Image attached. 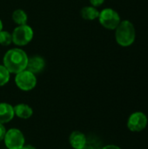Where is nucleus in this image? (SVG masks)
I'll return each instance as SVG.
<instances>
[{"label": "nucleus", "mask_w": 148, "mask_h": 149, "mask_svg": "<svg viewBox=\"0 0 148 149\" xmlns=\"http://www.w3.org/2000/svg\"><path fill=\"white\" fill-rule=\"evenodd\" d=\"M104 2H105V0H90V3H91L92 5L94 6V7L100 6Z\"/></svg>", "instance_id": "f3484780"}, {"label": "nucleus", "mask_w": 148, "mask_h": 149, "mask_svg": "<svg viewBox=\"0 0 148 149\" xmlns=\"http://www.w3.org/2000/svg\"><path fill=\"white\" fill-rule=\"evenodd\" d=\"M101 149H121L120 147L115 146V145H106L105 147H103Z\"/></svg>", "instance_id": "a211bd4d"}, {"label": "nucleus", "mask_w": 148, "mask_h": 149, "mask_svg": "<svg viewBox=\"0 0 148 149\" xmlns=\"http://www.w3.org/2000/svg\"><path fill=\"white\" fill-rule=\"evenodd\" d=\"M147 117L142 112L132 113L127 120V127L132 132H141L147 126Z\"/></svg>", "instance_id": "0eeeda50"}, {"label": "nucleus", "mask_w": 148, "mask_h": 149, "mask_svg": "<svg viewBox=\"0 0 148 149\" xmlns=\"http://www.w3.org/2000/svg\"><path fill=\"white\" fill-rule=\"evenodd\" d=\"M13 108L15 115L23 120H27L31 118L33 114L32 108L26 104H17L15 107H13Z\"/></svg>", "instance_id": "9b49d317"}, {"label": "nucleus", "mask_w": 148, "mask_h": 149, "mask_svg": "<svg viewBox=\"0 0 148 149\" xmlns=\"http://www.w3.org/2000/svg\"><path fill=\"white\" fill-rule=\"evenodd\" d=\"M15 116L14 108L10 104L2 102L0 103V123L6 124L13 120Z\"/></svg>", "instance_id": "9d476101"}, {"label": "nucleus", "mask_w": 148, "mask_h": 149, "mask_svg": "<svg viewBox=\"0 0 148 149\" xmlns=\"http://www.w3.org/2000/svg\"><path fill=\"white\" fill-rule=\"evenodd\" d=\"M45 66V61L40 56H34L28 58L26 70L36 74L41 72Z\"/></svg>", "instance_id": "1a4fd4ad"}, {"label": "nucleus", "mask_w": 148, "mask_h": 149, "mask_svg": "<svg viewBox=\"0 0 148 149\" xmlns=\"http://www.w3.org/2000/svg\"><path fill=\"white\" fill-rule=\"evenodd\" d=\"M12 19L17 24L23 25V24H26L27 20H28V17H27V14L25 13L24 10L18 9V10H16L12 13Z\"/></svg>", "instance_id": "ddd939ff"}, {"label": "nucleus", "mask_w": 148, "mask_h": 149, "mask_svg": "<svg viewBox=\"0 0 148 149\" xmlns=\"http://www.w3.org/2000/svg\"><path fill=\"white\" fill-rule=\"evenodd\" d=\"M12 42V36L10 33L5 31H0V45H9Z\"/></svg>", "instance_id": "2eb2a0df"}, {"label": "nucleus", "mask_w": 148, "mask_h": 149, "mask_svg": "<svg viewBox=\"0 0 148 149\" xmlns=\"http://www.w3.org/2000/svg\"><path fill=\"white\" fill-rule=\"evenodd\" d=\"M3 30V23H2V21H1V19H0V31Z\"/></svg>", "instance_id": "aec40b11"}, {"label": "nucleus", "mask_w": 148, "mask_h": 149, "mask_svg": "<svg viewBox=\"0 0 148 149\" xmlns=\"http://www.w3.org/2000/svg\"><path fill=\"white\" fill-rule=\"evenodd\" d=\"M20 149H37L35 147H33L32 145H30V144H28V145H24V147Z\"/></svg>", "instance_id": "6ab92c4d"}, {"label": "nucleus", "mask_w": 148, "mask_h": 149, "mask_svg": "<svg viewBox=\"0 0 148 149\" xmlns=\"http://www.w3.org/2000/svg\"><path fill=\"white\" fill-rule=\"evenodd\" d=\"M81 16L86 20H94L99 17V11L94 6H85L81 10Z\"/></svg>", "instance_id": "f8f14e48"}, {"label": "nucleus", "mask_w": 148, "mask_h": 149, "mask_svg": "<svg viewBox=\"0 0 148 149\" xmlns=\"http://www.w3.org/2000/svg\"><path fill=\"white\" fill-rule=\"evenodd\" d=\"M6 129L4 127V125L3 124H1L0 123V142L2 141H3V138H4V135L6 134Z\"/></svg>", "instance_id": "dca6fc26"}, {"label": "nucleus", "mask_w": 148, "mask_h": 149, "mask_svg": "<svg viewBox=\"0 0 148 149\" xmlns=\"http://www.w3.org/2000/svg\"><path fill=\"white\" fill-rule=\"evenodd\" d=\"M3 141L8 149H20L24 147L25 139L22 131L17 128H10L6 131Z\"/></svg>", "instance_id": "7ed1b4c3"}, {"label": "nucleus", "mask_w": 148, "mask_h": 149, "mask_svg": "<svg viewBox=\"0 0 148 149\" xmlns=\"http://www.w3.org/2000/svg\"><path fill=\"white\" fill-rule=\"evenodd\" d=\"M69 143L73 149H84L87 143V139L80 131H74L70 134Z\"/></svg>", "instance_id": "6e6552de"}, {"label": "nucleus", "mask_w": 148, "mask_h": 149, "mask_svg": "<svg viewBox=\"0 0 148 149\" xmlns=\"http://www.w3.org/2000/svg\"><path fill=\"white\" fill-rule=\"evenodd\" d=\"M99 20L102 26L108 30H115L121 22L119 13L111 8H106L100 11Z\"/></svg>", "instance_id": "20e7f679"}, {"label": "nucleus", "mask_w": 148, "mask_h": 149, "mask_svg": "<svg viewBox=\"0 0 148 149\" xmlns=\"http://www.w3.org/2000/svg\"><path fill=\"white\" fill-rule=\"evenodd\" d=\"M10 72L7 70V68L3 65H0V86L6 85L10 80Z\"/></svg>", "instance_id": "4468645a"}, {"label": "nucleus", "mask_w": 148, "mask_h": 149, "mask_svg": "<svg viewBox=\"0 0 148 149\" xmlns=\"http://www.w3.org/2000/svg\"><path fill=\"white\" fill-rule=\"evenodd\" d=\"M28 58L27 54L22 49H10L3 57V65L10 73L17 74L26 69Z\"/></svg>", "instance_id": "f257e3e1"}, {"label": "nucleus", "mask_w": 148, "mask_h": 149, "mask_svg": "<svg viewBox=\"0 0 148 149\" xmlns=\"http://www.w3.org/2000/svg\"><path fill=\"white\" fill-rule=\"evenodd\" d=\"M15 83L20 90L27 92L35 88L37 85V78L34 73L25 69L16 74Z\"/></svg>", "instance_id": "39448f33"}, {"label": "nucleus", "mask_w": 148, "mask_h": 149, "mask_svg": "<svg viewBox=\"0 0 148 149\" xmlns=\"http://www.w3.org/2000/svg\"><path fill=\"white\" fill-rule=\"evenodd\" d=\"M115 30V38L120 45L124 47L130 46L135 41V28L133 23L129 20L121 21Z\"/></svg>", "instance_id": "f03ea898"}, {"label": "nucleus", "mask_w": 148, "mask_h": 149, "mask_svg": "<svg viewBox=\"0 0 148 149\" xmlns=\"http://www.w3.org/2000/svg\"><path fill=\"white\" fill-rule=\"evenodd\" d=\"M12 42L17 45H25L29 44L33 38V31L31 26L27 24L18 25L13 31Z\"/></svg>", "instance_id": "423d86ee"}]
</instances>
